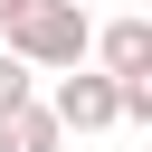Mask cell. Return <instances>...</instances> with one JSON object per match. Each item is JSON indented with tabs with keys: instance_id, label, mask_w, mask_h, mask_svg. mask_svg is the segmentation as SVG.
<instances>
[{
	"instance_id": "6da1fadb",
	"label": "cell",
	"mask_w": 152,
	"mask_h": 152,
	"mask_svg": "<svg viewBox=\"0 0 152 152\" xmlns=\"http://www.w3.org/2000/svg\"><path fill=\"white\" fill-rule=\"evenodd\" d=\"M86 38H95L86 0H28V10L0 28V48H10L19 66H38V76H57V66H86Z\"/></svg>"
},
{
	"instance_id": "7a4b0ae2",
	"label": "cell",
	"mask_w": 152,
	"mask_h": 152,
	"mask_svg": "<svg viewBox=\"0 0 152 152\" xmlns=\"http://www.w3.org/2000/svg\"><path fill=\"white\" fill-rule=\"evenodd\" d=\"M48 114H57V133H114V76L104 66H57Z\"/></svg>"
},
{
	"instance_id": "3957f363",
	"label": "cell",
	"mask_w": 152,
	"mask_h": 152,
	"mask_svg": "<svg viewBox=\"0 0 152 152\" xmlns=\"http://www.w3.org/2000/svg\"><path fill=\"white\" fill-rule=\"evenodd\" d=\"M86 48L104 57V76H152V19H104Z\"/></svg>"
},
{
	"instance_id": "277c9868",
	"label": "cell",
	"mask_w": 152,
	"mask_h": 152,
	"mask_svg": "<svg viewBox=\"0 0 152 152\" xmlns=\"http://www.w3.org/2000/svg\"><path fill=\"white\" fill-rule=\"evenodd\" d=\"M57 142H66V133H57V114H48L38 95L0 114V152H57Z\"/></svg>"
},
{
	"instance_id": "5b68a950",
	"label": "cell",
	"mask_w": 152,
	"mask_h": 152,
	"mask_svg": "<svg viewBox=\"0 0 152 152\" xmlns=\"http://www.w3.org/2000/svg\"><path fill=\"white\" fill-rule=\"evenodd\" d=\"M28 95H38V66H19V57L0 48V114H10V104H28Z\"/></svg>"
},
{
	"instance_id": "8992f818",
	"label": "cell",
	"mask_w": 152,
	"mask_h": 152,
	"mask_svg": "<svg viewBox=\"0 0 152 152\" xmlns=\"http://www.w3.org/2000/svg\"><path fill=\"white\" fill-rule=\"evenodd\" d=\"M19 10H28V0H0V28H10V19H19Z\"/></svg>"
}]
</instances>
